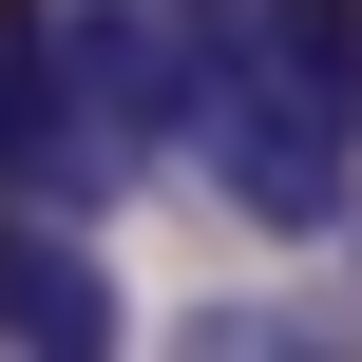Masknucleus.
Returning <instances> with one entry per match:
<instances>
[{"label":"nucleus","mask_w":362,"mask_h":362,"mask_svg":"<svg viewBox=\"0 0 362 362\" xmlns=\"http://www.w3.org/2000/svg\"><path fill=\"white\" fill-rule=\"evenodd\" d=\"M172 172H210L267 248H344L362 229V115H325L305 76H267L248 38H229V0H210V95H191V153Z\"/></svg>","instance_id":"f257e3e1"},{"label":"nucleus","mask_w":362,"mask_h":362,"mask_svg":"<svg viewBox=\"0 0 362 362\" xmlns=\"http://www.w3.org/2000/svg\"><path fill=\"white\" fill-rule=\"evenodd\" d=\"M38 57L95 115L115 172H172L191 153V95H210V0H38Z\"/></svg>","instance_id":"f03ea898"},{"label":"nucleus","mask_w":362,"mask_h":362,"mask_svg":"<svg viewBox=\"0 0 362 362\" xmlns=\"http://www.w3.org/2000/svg\"><path fill=\"white\" fill-rule=\"evenodd\" d=\"M0 344L19 362H115L134 344V305H115V267L76 248V210H0Z\"/></svg>","instance_id":"7ed1b4c3"},{"label":"nucleus","mask_w":362,"mask_h":362,"mask_svg":"<svg viewBox=\"0 0 362 362\" xmlns=\"http://www.w3.org/2000/svg\"><path fill=\"white\" fill-rule=\"evenodd\" d=\"M134 172L95 153V115L57 95V57H38V19H0V210H115Z\"/></svg>","instance_id":"20e7f679"},{"label":"nucleus","mask_w":362,"mask_h":362,"mask_svg":"<svg viewBox=\"0 0 362 362\" xmlns=\"http://www.w3.org/2000/svg\"><path fill=\"white\" fill-rule=\"evenodd\" d=\"M172 344H191V362H286V344H325V305H267V286H229V305H191Z\"/></svg>","instance_id":"39448f33"}]
</instances>
